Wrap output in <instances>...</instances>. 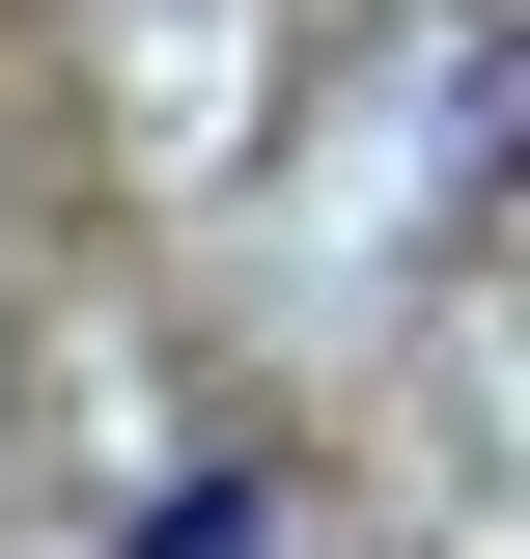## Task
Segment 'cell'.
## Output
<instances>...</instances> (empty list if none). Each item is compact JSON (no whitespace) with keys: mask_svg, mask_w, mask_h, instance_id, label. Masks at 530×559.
<instances>
[{"mask_svg":"<svg viewBox=\"0 0 530 559\" xmlns=\"http://www.w3.org/2000/svg\"><path fill=\"white\" fill-rule=\"evenodd\" d=\"M112 559H252V476H168V503H140Z\"/></svg>","mask_w":530,"mask_h":559,"instance_id":"1","label":"cell"}]
</instances>
